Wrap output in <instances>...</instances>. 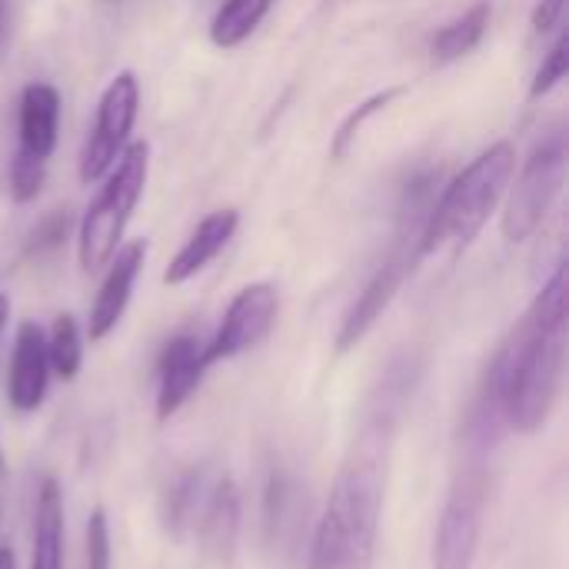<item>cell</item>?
<instances>
[{"instance_id":"obj_1","label":"cell","mask_w":569,"mask_h":569,"mask_svg":"<svg viewBox=\"0 0 569 569\" xmlns=\"http://www.w3.org/2000/svg\"><path fill=\"white\" fill-rule=\"evenodd\" d=\"M569 277L567 263L540 287L523 320L493 353L463 420V443L493 450L500 433H537L557 410L567 373Z\"/></svg>"},{"instance_id":"obj_2","label":"cell","mask_w":569,"mask_h":569,"mask_svg":"<svg viewBox=\"0 0 569 569\" xmlns=\"http://www.w3.org/2000/svg\"><path fill=\"white\" fill-rule=\"evenodd\" d=\"M387 443V437L360 433L357 457L333 480L317 520L307 569H370L383 507Z\"/></svg>"},{"instance_id":"obj_3","label":"cell","mask_w":569,"mask_h":569,"mask_svg":"<svg viewBox=\"0 0 569 569\" xmlns=\"http://www.w3.org/2000/svg\"><path fill=\"white\" fill-rule=\"evenodd\" d=\"M513 173H517V150L507 140L493 143L470 167H463L447 183L440 200L427 210L413 247V260H423L443 247L453 250L470 247L473 237L487 227L490 213L500 207Z\"/></svg>"},{"instance_id":"obj_4","label":"cell","mask_w":569,"mask_h":569,"mask_svg":"<svg viewBox=\"0 0 569 569\" xmlns=\"http://www.w3.org/2000/svg\"><path fill=\"white\" fill-rule=\"evenodd\" d=\"M150 177V147L143 140H133L123 147L117 163L107 170V183L87 207L80 227H77V257L87 273L107 267V260L117 253L123 230L147 190Z\"/></svg>"},{"instance_id":"obj_5","label":"cell","mask_w":569,"mask_h":569,"mask_svg":"<svg viewBox=\"0 0 569 569\" xmlns=\"http://www.w3.org/2000/svg\"><path fill=\"white\" fill-rule=\"evenodd\" d=\"M490 457H470L460 463L447 503L437 520L430 563L433 569H473L483 537V513L490 500Z\"/></svg>"},{"instance_id":"obj_6","label":"cell","mask_w":569,"mask_h":569,"mask_svg":"<svg viewBox=\"0 0 569 569\" xmlns=\"http://www.w3.org/2000/svg\"><path fill=\"white\" fill-rule=\"evenodd\" d=\"M563 180H567V140L563 133H553L533 147L510 190L503 210V237L510 243H523L543 227L547 213L553 210L563 190Z\"/></svg>"},{"instance_id":"obj_7","label":"cell","mask_w":569,"mask_h":569,"mask_svg":"<svg viewBox=\"0 0 569 569\" xmlns=\"http://www.w3.org/2000/svg\"><path fill=\"white\" fill-rule=\"evenodd\" d=\"M137 113H140V80L130 70H120L100 93L97 120H93V130L80 153V180L83 183L107 177V170L117 163V157L130 143Z\"/></svg>"},{"instance_id":"obj_8","label":"cell","mask_w":569,"mask_h":569,"mask_svg":"<svg viewBox=\"0 0 569 569\" xmlns=\"http://www.w3.org/2000/svg\"><path fill=\"white\" fill-rule=\"evenodd\" d=\"M277 313H280V297H277L273 283L243 287L230 300V307H227L220 327L213 330L210 343H203L207 367H213L220 360H233V357L253 350L260 340H267V333L277 323Z\"/></svg>"},{"instance_id":"obj_9","label":"cell","mask_w":569,"mask_h":569,"mask_svg":"<svg viewBox=\"0 0 569 569\" xmlns=\"http://www.w3.org/2000/svg\"><path fill=\"white\" fill-rule=\"evenodd\" d=\"M143 260H147V240H130V243L117 247V253L107 260V277L93 297L90 320H87V337L93 343L107 340L117 330V323L123 320L130 297H133V283L143 270Z\"/></svg>"},{"instance_id":"obj_10","label":"cell","mask_w":569,"mask_h":569,"mask_svg":"<svg viewBox=\"0 0 569 569\" xmlns=\"http://www.w3.org/2000/svg\"><path fill=\"white\" fill-rule=\"evenodd\" d=\"M50 383V360H47V333L23 320L13 337V353L7 367V403L13 413H33Z\"/></svg>"},{"instance_id":"obj_11","label":"cell","mask_w":569,"mask_h":569,"mask_svg":"<svg viewBox=\"0 0 569 569\" xmlns=\"http://www.w3.org/2000/svg\"><path fill=\"white\" fill-rule=\"evenodd\" d=\"M207 373L203 343L193 333L173 337L157 360V420H170L197 393Z\"/></svg>"},{"instance_id":"obj_12","label":"cell","mask_w":569,"mask_h":569,"mask_svg":"<svg viewBox=\"0 0 569 569\" xmlns=\"http://www.w3.org/2000/svg\"><path fill=\"white\" fill-rule=\"evenodd\" d=\"M413 270V257L410 253H393L373 277L370 283L363 287V293L353 300V307L347 310L343 323H340V333H337V353H347L353 350L370 330L373 323L383 317V310L393 303L397 290L403 287L407 273Z\"/></svg>"},{"instance_id":"obj_13","label":"cell","mask_w":569,"mask_h":569,"mask_svg":"<svg viewBox=\"0 0 569 569\" xmlns=\"http://www.w3.org/2000/svg\"><path fill=\"white\" fill-rule=\"evenodd\" d=\"M190 533L200 540V547L207 553H213L220 560H227L233 553L237 537H240V490L227 473L210 477Z\"/></svg>"},{"instance_id":"obj_14","label":"cell","mask_w":569,"mask_h":569,"mask_svg":"<svg viewBox=\"0 0 569 569\" xmlns=\"http://www.w3.org/2000/svg\"><path fill=\"white\" fill-rule=\"evenodd\" d=\"M237 227H240V213L237 210H213L210 217H203L197 223V230L190 233V240L177 250V257L163 270V283L167 287H180L187 280H193L200 270H207L223 253V247L233 240Z\"/></svg>"},{"instance_id":"obj_15","label":"cell","mask_w":569,"mask_h":569,"mask_svg":"<svg viewBox=\"0 0 569 569\" xmlns=\"http://www.w3.org/2000/svg\"><path fill=\"white\" fill-rule=\"evenodd\" d=\"M60 130V93L50 83H27L20 93V147L37 160H50Z\"/></svg>"},{"instance_id":"obj_16","label":"cell","mask_w":569,"mask_h":569,"mask_svg":"<svg viewBox=\"0 0 569 569\" xmlns=\"http://www.w3.org/2000/svg\"><path fill=\"white\" fill-rule=\"evenodd\" d=\"M30 569H63V493L53 477H43L37 487Z\"/></svg>"},{"instance_id":"obj_17","label":"cell","mask_w":569,"mask_h":569,"mask_svg":"<svg viewBox=\"0 0 569 569\" xmlns=\"http://www.w3.org/2000/svg\"><path fill=\"white\" fill-rule=\"evenodd\" d=\"M300 483L293 480V473L273 467L263 487V523H267V537L270 543H287L290 537H297L300 530Z\"/></svg>"},{"instance_id":"obj_18","label":"cell","mask_w":569,"mask_h":569,"mask_svg":"<svg viewBox=\"0 0 569 569\" xmlns=\"http://www.w3.org/2000/svg\"><path fill=\"white\" fill-rule=\"evenodd\" d=\"M213 470L207 467H190V470H180L170 483H167V493H163V507H160V517H163V527L170 537H187L190 527H193V517L200 510V500L207 493V483H210Z\"/></svg>"},{"instance_id":"obj_19","label":"cell","mask_w":569,"mask_h":569,"mask_svg":"<svg viewBox=\"0 0 569 569\" xmlns=\"http://www.w3.org/2000/svg\"><path fill=\"white\" fill-rule=\"evenodd\" d=\"M490 0H477L470 10H463L460 17H453L447 27H440L430 40V53L437 63H453L467 53H473L480 47V40L487 37L490 27Z\"/></svg>"},{"instance_id":"obj_20","label":"cell","mask_w":569,"mask_h":569,"mask_svg":"<svg viewBox=\"0 0 569 569\" xmlns=\"http://www.w3.org/2000/svg\"><path fill=\"white\" fill-rule=\"evenodd\" d=\"M277 0H223L210 20V40L220 50H233L267 20Z\"/></svg>"},{"instance_id":"obj_21","label":"cell","mask_w":569,"mask_h":569,"mask_svg":"<svg viewBox=\"0 0 569 569\" xmlns=\"http://www.w3.org/2000/svg\"><path fill=\"white\" fill-rule=\"evenodd\" d=\"M47 360L60 380H73L83 367V333L70 313H60L47 333Z\"/></svg>"},{"instance_id":"obj_22","label":"cell","mask_w":569,"mask_h":569,"mask_svg":"<svg viewBox=\"0 0 569 569\" xmlns=\"http://www.w3.org/2000/svg\"><path fill=\"white\" fill-rule=\"evenodd\" d=\"M400 93H403V87H387V90H380V93L367 97L357 110H350V113L343 117V123L337 127V133H333L330 157H333V160H343V157H347V150H350V143H353V140H357V133L363 130V123H367L370 117H377L380 110H387Z\"/></svg>"},{"instance_id":"obj_23","label":"cell","mask_w":569,"mask_h":569,"mask_svg":"<svg viewBox=\"0 0 569 569\" xmlns=\"http://www.w3.org/2000/svg\"><path fill=\"white\" fill-rule=\"evenodd\" d=\"M43 180H47V160H37L23 150L13 153V163H10V193L17 203H30L40 197L43 190Z\"/></svg>"},{"instance_id":"obj_24","label":"cell","mask_w":569,"mask_h":569,"mask_svg":"<svg viewBox=\"0 0 569 569\" xmlns=\"http://www.w3.org/2000/svg\"><path fill=\"white\" fill-rule=\"evenodd\" d=\"M567 73H569V33L563 30V33L557 37V43L547 50V57H543V63H540V70H537V77H533V83H530V97H533V100L547 97L550 90H557V87L567 80Z\"/></svg>"},{"instance_id":"obj_25","label":"cell","mask_w":569,"mask_h":569,"mask_svg":"<svg viewBox=\"0 0 569 569\" xmlns=\"http://www.w3.org/2000/svg\"><path fill=\"white\" fill-rule=\"evenodd\" d=\"M83 547H87V569H113L110 520H107V510L103 507L90 510L87 533H83Z\"/></svg>"},{"instance_id":"obj_26","label":"cell","mask_w":569,"mask_h":569,"mask_svg":"<svg viewBox=\"0 0 569 569\" xmlns=\"http://www.w3.org/2000/svg\"><path fill=\"white\" fill-rule=\"evenodd\" d=\"M567 3L569 0H540V3L533 7V17H530L533 33H550V30H557L560 20H563V13H567Z\"/></svg>"},{"instance_id":"obj_27","label":"cell","mask_w":569,"mask_h":569,"mask_svg":"<svg viewBox=\"0 0 569 569\" xmlns=\"http://www.w3.org/2000/svg\"><path fill=\"white\" fill-rule=\"evenodd\" d=\"M63 233H67V213L60 217H50L47 223H40L37 227V233H33V247L37 250H43V247H53V243H60L63 240Z\"/></svg>"},{"instance_id":"obj_28","label":"cell","mask_w":569,"mask_h":569,"mask_svg":"<svg viewBox=\"0 0 569 569\" xmlns=\"http://www.w3.org/2000/svg\"><path fill=\"white\" fill-rule=\"evenodd\" d=\"M0 569H17V557L10 547H0Z\"/></svg>"},{"instance_id":"obj_29","label":"cell","mask_w":569,"mask_h":569,"mask_svg":"<svg viewBox=\"0 0 569 569\" xmlns=\"http://www.w3.org/2000/svg\"><path fill=\"white\" fill-rule=\"evenodd\" d=\"M3 40H7V0H0V50H3Z\"/></svg>"},{"instance_id":"obj_30","label":"cell","mask_w":569,"mask_h":569,"mask_svg":"<svg viewBox=\"0 0 569 569\" xmlns=\"http://www.w3.org/2000/svg\"><path fill=\"white\" fill-rule=\"evenodd\" d=\"M7 320H10V300L0 293V333H3V327H7Z\"/></svg>"},{"instance_id":"obj_31","label":"cell","mask_w":569,"mask_h":569,"mask_svg":"<svg viewBox=\"0 0 569 569\" xmlns=\"http://www.w3.org/2000/svg\"><path fill=\"white\" fill-rule=\"evenodd\" d=\"M7 473V457H3V447H0V477Z\"/></svg>"}]
</instances>
